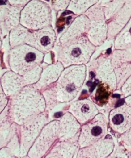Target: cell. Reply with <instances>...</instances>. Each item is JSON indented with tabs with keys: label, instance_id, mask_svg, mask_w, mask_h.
<instances>
[{
	"label": "cell",
	"instance_id": "6da1fadb",
	"mask_svg": "<svg viewBox=\"0 0 131 158\" xmlns=\"http://www.w3.org/2000/svg\"><path fill=\"white\" fill-rule=\"evenodd\" d=\"M9 115L14 123L22 125L46 111V101L41 92L33 85H28L11 97Z\"/></svg>",
	"mask_w": 131,
	"mask_h": 158
},
{
	"label": "cell",
	"instance_id": "7a4b0ae2",
	"mask_svg": "<svg viewBox=\"0 0 131 158\" xmlns=\"http://www.w3.org/2000/svg\"><path fill=\"white\" fill-rule=\"evenodd\" d=\"M85 78L84 65H74L63 70L54 85L57 101L67 102L72 101L82 88Z\"/></svg>",
	"mask_w": 131,
	"mask_h": 158
},
{
	"label": "cell",
	"instance_id": "3957f363",
	"mask_svg": "<svg viewBox=\"0 0 131 158\" xmlns=\"http://www.w3.org/2000/svg\"><path fill=\"white\" fill-rule=\"evenodd\" d=\"M108 126V117L102 112H99L93 119L82 125L78 136L80 148L90 146L105 137Z\"/></svg>",
	"mask_w": 131,
	"mask_h": 158
},
{
	"label": "cell",
	"instance_id": "277c9868",
	"mask_svg": "<svg viewBox=\"0 0 131 158\" xmlns=\"http://www.w3.org/2000/svg\"><path fill=\"white\" fill-rule=\"evenodd\" d=\"M49 122L46 112L41 113L20 127V156H25L44 127Z\"/></svg>",
	"mask_w": 131,
	"mask_h": 158
},
{
	"label": "cell",
	"instance_id": "5b68a950",
	"mask_svg": "<svg viewBox=\"0 0 131 158\" xmlns=\"http://www.w3.org/2000/svg\"><path fill=\"white\" fill-rule=\"evenodd\" d=\"M59 120H52L43 128L28 152L30 158H42L48 152L54 142L58 139Z\"/></svg>",
	"mask_w": 131,
	"mask_h": 158
},
{
	"label": "cell",
	"instance_id": "8992f818",
	"mask_svg": "<svg viewBox=\"0 0 131 158\" xmlns=\"http://www.w3.org/2000/svg\"><path fill=\"white\" fill-rule=\"evenodd\" d=\"M43 58V54L38 51L26 48L14 51L10 58L11 70L23 76L25 73L38 66Z\"/></svg>",
	"mask_w": 131,
	"mask_h": 158
},
{
	"label": "cell",
	"instance_id": "52a82bcc",
	"mask_svg": "<svg viewBox=\"0 0 131 158\" xmlns=\"http://www.w3.org/2000/svg\"><path fill=\"white\" fill-rule=\"evenodd\" d=\"M108 120L111 130L119 136L131 128V107L124 103L112 109Z\"/></svg>",
	"mask_w": 131,
	"mask_h": 158
},
{
	"label": "cell",
	"instance_id": "ba28073f",
	"mask_svg": "<svg viewBox=\"0 0 131 158\" xmlns=\"http://www.w3.org/2000/svg\"><path fill=\"white\" fill-rule=\"evenodd\" d=\"M115 143L112 136L105 137L87 147L80 148L77 158H106L114 150Z\"/></svg>",
	"mask_w": 131,
	"mask_h": 158
},
{
	"label": "cell",
	"instance_id": "9c48e42d",
	"mask_svg": "<svg viewBox=\"0 0 131 158\" xmlns=\"http://www.w3.org/2000/svg\"><path fill=\"white\" fill-rule=\"evenodd\" d=\"M68 112L71 113L81 125L87 123L99 112L95 102L88 99L72 102L69 107Z\"/></svg>",
	"mask_w": 131,
	"mask_h": 158
},
{
	"label": "cell",
	"instance_id": "30bf717a",
	"mask_svg": "<svg viewBox=\"0 0 131 158\" xmlns=\"http://www.w3.org/2000/svg\"><path fill=\"white\" fill-rule=\"evenodd\" d=\"M78 136L64 141H58L46 156H57L59 158H73L80 149Z\"/></svg>",
	"mask_w": 131,
	"mask_h": 158
},
{
	"label": "cell",
	"instance_id": "8fae6325",
	"mask_svg": "<svg viewBox=\"0 0 131 158\" xmlns=\"http://www.w3.org/2000/svg\"><path fill=\"white\" fill-rule=\"evenodd\" d=\"M27 85L23 77L12 70L6 72L1 78V88L7 96L15 95Z\"/></svg>",
	"mask_w": 131,
	"mask_h": 158
},
{
	"label": "cell",
	"instance_id": "7c38bea8",
	"mask_svg": "<svg viewBox=\"0 0 131 158\" xmlns=\"http://www.w3.org/2000/svg\"><path fill=\"white\" fill-rule=\"evenodd\" d=\"M81 125L71 113L66 112L59 120V141L67 140L78 135Z\"/></svg>",
	"mask_w": 131,
	"mask_h": 158
},
{
	"label": "cell",
	"instance_id": "4fadbf2b",
	"mask_svg": "<svg viewBox=\"0 0 131 158\" xmlns=\"http://www.w3.org/2000/svg\"><path fill=\"white\" fill-rule=\"evenodd\" d=\"M95 77L100 83L109 86L112 92L116 90V77L110 60L106 59L98 66L95 70Z\"/></svg>",
	"mask_w": 131,
	"mask_h": 158
},
{
	"label": "cell",
	"instance_id": "5bb4252c",
	"mask_svg": "<svg viewBox=\"0 0 131 158\" xmlns=\"http://www.w3.org/2000/svg\"><path fill=\"white\" fill-rule=\"evenodd\" d=\"M63 66L61 64L46 67L42 72L40 80L33 85L40 91H43L57 81L62 72Z\"/></svg>",
	"mask_w": 131,
	"mask_h": 158
},
{
	"label": "cell",
	"instance_id": "9a60e30c",
	"mask_svg": "<svg viewBox=\"0 0 131 158\" xmlns=\"http://www.w3.org/2000/svg\"><path fill=\"white\" fill-rule=\"evenodd\" d=\"M114 69L117 80L116 90H119L128 78L131 75V63L123 64Z\"/></svg>",
	"mask_w": 131,
	"mask_h": 158
},
{
	"label": "cell",
	"instance_id": "2e32d148",
	"mask_svg": "<svg viewBox=\"0 0 131 158\" xmlns=\"http://www.w3.org/2000/svg\"><path fill=\"white\" fill-rule=\"evenodd\" d=\"M43 91L42 94L46 101V111H49L51 110L58 102L57 100L54 85H51Z\"/></svg>",
	"mask_w": 131,
	"mask_h": 158
},
{
	"label": "cell",
	"instance_id": "e0dca14e",
	"mask_svg": "<svg viewBox=\"0 0 131 158\" xmlns=\"http://www.w3.org/2000/svg\"><path fill=\"white\" fill-rule=\"evenodd\" d=\"M41 72L42 69L40 66H37L25 73L23 77L27 85H33L40 80Z\"/></svg>",
	"mask_w": 131,
	"mask_h": 158
},
{
	"label": "cell",
	"instance_id": "ac0fdd59",
	"mask_svg": "<svg viewBox=\"0 0 131 158\" xmlns=\"http://www.w3.org/2000/svg\"><path fill=\"white\" fill-rule=\"evenodd\" d=\"M106 158H130L128 150L122 144L115 145L112 152Z\"/></svg>",
	"mask_w": 131,
	"mask_h": 158
},
{
	"label": "cell",
	"instance_id": "d6986e66",
	"mask_svg": "<svg viewBox=\"0 0 131 158\" xmlns=\"http://www.w3.org/2000/svg\"><path fill=\"white\" fill-rule=\"evenodd\" d=\"M119 141L128 151L131 149V128L118 137Z\"/></svg>",
	"mask_w": 131,
	"mask_h": 158
},
{
	"label": "cell",
	"instance_id": "ffe728a7",
	"mask_svg": "<svg viewBox=\"0 0 131 158\" xmlns=\"http://www.w3.org/2000/svg\"><path fill=\"white\" fill-rule=\"evenodd\" d=\"M120 91L122 96L125 98L131 95V75L122 85Z\"/></svg>",
	"mask_w": 131,
	"mask_h": 158
},
{
	"label": "cell",
	"instance_id": "44dd1931",
	"mask_svg": "<svg viewBox=\"0 0 131 158\" xmlns=\"http://www.w3.org/2000/svg\"><path fill=\"white\" fill-rule=\"evenodd\" d=\"M15 154L8 147L1 148V158H15Z\"/></svg>",
	"mask_w": 131,
	"mask_h": 158
},
{
	"label": "cell",
	"instance_id": "7402d4cb",
	"mask_svg": "<svg viewBox=\"0 0 131 158\" xmlns=\"http://www.w3.org/2000/svg\"><path fill=\"white\" fill-rule=\"evenodd\" d=\"M6 98H7V96L4 93L2 89L1 88V101H0L1 112L5 109V107H6V106L8 103V100Z\"/></svg>",
	"mask_w": 131,
	"mask_h": 158
},
{
	"label": "cell",
	"instance_id": "603a6c76",
	"mask_svg": "<svg viewBox=\"0 0 131 158\" xmlns=\"http://www.w3.org/2000/svg\"><path fill=\"white\" fill-rule=\"evenodd\" d=\"M124 101L126 104L131 107V95L125 97L124 99Z\"/></svg>",
	"mask_w": 131,
	"mask_h": 158
},
{
	"label": "cell",
	"instance_id": "cb8c5ba5",
	"mask_svg": "<svg viewBox=\"0 0 131 158\" xmlns=\"http://www.w3.org/2000/svg\"><path fill=\"white\" fill-rule=\"evenodd\" d=\"M44 158H59L57 156H46Z\"/></svg>",
	"mask_w": 131,
	"mask_h": 158
},
{
	"label": "cell",
	"instance_id": "d4e9b609",
	"mask_svg": "<svg viewBox=\"0 0 131 158\" xmlns=\"http://www.w3.org/2000/svg\"><path fill=\"white\" fill-rule=\"evenodd\" d=\"M129 35H130V36H131V27H130V28L129 30Z\"/></svg>",
	"mask_w": 131,
	"mask_h": 158
},
{
	"label": "cell",
	"instance_id": "484cf974",
	"mask_svg": "<svg viewBox=\"0 0 131 158\" xmlns=\"http://www.w3.org/2000/svg\"><path fill=\"white\" fill-rule=\"evenodd\" d=\"M21 158H30V157H29L28 156H23V157H21Z\"/></svg>",
	"mask_w": 131,
	"mask_h": 158
}]
</instances>
